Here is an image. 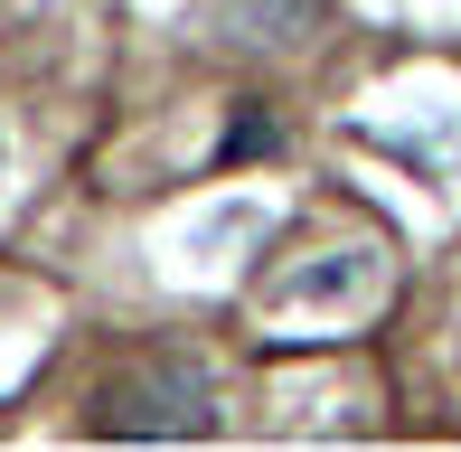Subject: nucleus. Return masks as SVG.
<instances>
[{
  "label": "nucleus",
  "mask_w": 461,
  "mask_h": 452,
  "mask_svg": "<svg viewBox=\"0 0 461 452\" xmlns=\"http://www.w3.org/2000/svg\"><path fill=\"white\" fill-rule=\"evenodd\" d=\"M95 434H113V443H198V434H217V386L188 358L122 367L95 396Z\"/></svg>",
  "instance_id": "obj_1"
},
{
  "label": "nucleus",
  "mask_w": 461,
  "mask_h": 452,
  "mask_svg": "<svg viewBox=\"0 0 461 452\" xmlns=\"http://www.w3.org/2000/svg\"><path fill=\"white\" fill-rule=\"evenodd\" d=\"M376 293H386V264H376V255H358V245H348V255L311 264V274H283V293H274V302H302V312H321V302H339V312L358 321V312H367Z\"/></svg>",
  "instance_id": "obj_2"
}]
</instances>
